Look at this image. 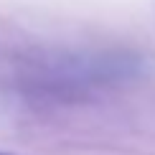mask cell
<instances>
[{
  "label": "cell",
  "mask_w": 155,
  "mask_h": 155,
  "mask_svg": "<svg viewBox=\"0 0 155 155\" xmlns=\"http://www.w3.org/2000/svg\"><path fill=\"white\" fill-rule=\"evenodd\" d=\"M0 155H21V153H8V150H0Z\"/></svg>",
  "instance_id": "obj_1"
}]
</instances>
